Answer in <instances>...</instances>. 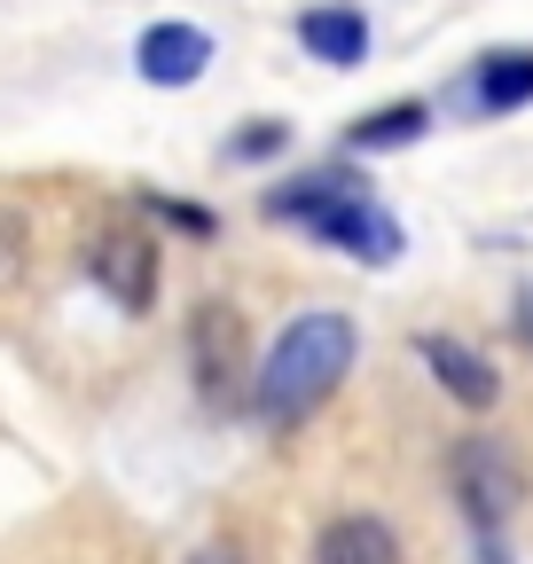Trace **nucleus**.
<instances>
[{"label": "nucleus", "mask_w": 533, "mask_h": 564, "mask_svg": "<svg viewBox=\"0 0 533 564\" xmlns=\"http://www.w3.org/2000/svg\"><path fill=\"white\" fill-rule=\"evenodd\" d=\"M353 352H361L353 314H329V306L298 314L275 345H266V361H259V377H251L259 423H266V432H298V423L353 377Z\"/></svg>", "instance_id": "obj_1"}, {"label": "nucleus", "mask_w": 533, "mask_h": 564, "mask_svg": "<svg viewBox=\"0 0 533 564\" xmlns=\"http://www.w3.org/2000/svg\"><path fill=\"white\" fill-rule=\"evenodd\" d=\"M266 220H298L306 236L338 243V251L361 259V267H392L400 251H409L400 220H392V212H384L361 181H346V173H306V181L275 188V196H266Z\"/></svg>", "instance_id": "obj_2"}, {"label": "nucleus", "mask_w": 533, "mask_h": 564, "mask_svg": "<svg viewBox=\"0 0 533 564\" xmlns=\"http://www.w3.org/2000/svg\"><path fill=\"white\" fill-rule=\"evenodd\" d=\"M455 494H463V510L479 518V533H494L525 502V470L502 440H463L455 447Z\"/></svg>", "instance_id": "obj_3"}, {"label": "nucleus", "mask_w": 533, "mask_h": 564, "mask_svg": "<svg viewBox=\"0 0 533 564\" xmlns=\"http://www.w3.org/2000/svg\"><path fill=\"white\" fill-rule=\"evenodd\" d=\"M188 361H196V384H205L213 408H228L236 377H243V314L236 306H196L188 314Z\"/></svg>", "instance_id": "obj_4"}, {"label": "nucleus", "mask_w": 533, "mask_h": 564, "mask_svg": "<svg viewBox=\"0 0 533 564\" xmlns=\"http://www.w3.org/2000/svg\"><path fill=\"white\" fill-rule=\"evenodd\" d=\"M87 274L102 282L126 314H150V299H157V251H150V236H126V228L95 236L87 243Z\"/></svg>", "instance_id": "obj_5"}, {"label": "nucleus", "mask_w": 533, "mask_h": 564, "mask_svg": "<svg viewBox=\"0 0 533 564\" xmlns=\"http://www.w3.org/2000/svg\"><path fill=\"white\" fill-rule=\"evenodd\" d=\"M133 70H142L150 87H196L213 70V32L196 24H150L133 40Z\"/></svg>", "instance_id": "obj_6"}, {"label": "nucleus", "mask_w": 533, "mask_h": 564, "mask_svg": "<svg viewBox=\"0 0 533 564\" xmlns=\"http://www.w3.org/2000/svg\"><path fill=\"white\" fill-rule=\"evenodd\" d=\"M463 102H471L479 118H510L533 102V47H487L471 87H463Z\"/></svg>", "instance_id": "obj_7"}, {"label": "nucleus", "mask_w": 533, "mask_h": 564, "mask_svg": "<svg viewBox=\"0 0 533 564\" xmlns=\"http://www.w3.org/2000/svg\"><path fill=\"white\" fill-rule=\"evenodd\" d=\"M298 40H306V55L329 63V70L369 63V17L346 9V0H322V9H306V17H298Z\"/></svg>", "instance_id": "obj_8"}, {"label": "nucleus", "mask_w": 533, "mask_h": 564, "mask_svg": "<svg viewBox=\"0 0 533 564\" xmlns=\"http://www.w3.org/2000/svg\"><path fill=\"white\" fill-rule=\"evenodd\" d=\"M424 352V369L463 400V408H494V392H502V377H494V361H487V352H471V345H463V337H424L416 345Z\"/></svg>", "instance_id": "obj_9"}, {"label": "nucleus", "mask_w": 533, "mask_h": 564, "mask_svg": "<svg viewBox=\"0 0 533 564\" xmlns=\"http://www.w3.org/2000/svg\"><path fill=\"white\" fill-rule=\"evenodd\" d=\"M314 564H400V541L384 518L353 510V518H329L322 541H314Z\"/></svg>", "instance_id": "obj_10"}, {"label": "nucleus", "mask_w": 533, "mask_h": 564, "mask_svg": "<svg viewBox=\"0 0 533 564\" xmlns=\"http://www.w3.org/2000/svg\"><path fill=\"white\" fill-rule=\"evenodd\" d=\"M424 133H432V102H384V110L346 126V150L377 158V150H409V141H424Z\"/></svg>", "instance_id": "obj_11"}, {"label": "nucleus", "mask_w": 533, "mask_h": 564, "mask_svg": "<svg viewBox=\"0 0 533 564\" xmlns=\"http://www.w3.org/2000/svg\"><path fill=\"white\" fill-rule=\"evenodd\" d=\"M24 243H32V228L17 220V212H0V291L24 282Z\"/></svg>", "instance_id": "obj_12"}, {"label": "nucleus", "mask_w": 533, "mask_h": 564, "mask_svg": "<svg viewBox=\"0 0 533 564\" xmlns=\"http://www.w3.org/2000/svg\"><path fill=\"white\" fill-rule=\"evenodd\" d=\"M283 141H291L283 126H266V118H259L251 133H236V150H228V158H275V150H283Z\"/></svg>", "instance_id": "obj_13"}, {"label": "nucleus", "mask_w": 533, "mask_h": 564, "mask_svg": "<svg viewBox=\"0 0 533 564\" xmlns=\"http://www.w3.org/2000/svg\"><path fill=\"white\" fill-rule=\"evenodd\" d=\"M150 204L165 212L173 228H188V236H213V212H196V204H173V196H150Z\"/></svg>", "instance_id": "obj_14"}, {"label": "nucleus", "mask_w": 533, "mask_h": 564, "mask_svg": "<svg viewBox=\"0 0 533 564\" xmlns=\"http://www.w3.org/2000/svg\"><path fill=\"white\" fill-rule=\"evenodd\" d=\"M518 337H525V352H533V291L518 299Z\"/></svg>", "instance_id": "obj_15"}, {"label": "nucleus", "mask_w": 533, "mask_h": 564, "mask_svg": "<svg viewBox=\"0 0 533 564\" xmlns=\"http://www.w3.org/2000/svg\"><path fill=\"white\" fill-rule=\"evenodd\" d=\"M479 564H510V556H502V541H494V533H487V541H479Z\"/></svg>", "instance_id": "obj_16"}, {"label": "nucleus", "mask_w": 533, "mask_h": 564, "mask_svg": "<svg viewBox=\"0 0 533 564\" xmlns=\"http://www.w3.org/2000/svg\"><path fill=\"white\" fill-rule=\"evenodd\" d=\"M196 564H236V556H228V549H205V556H196Z\"/></svg>", "instance_id": "obj_17"}]
</instances>
